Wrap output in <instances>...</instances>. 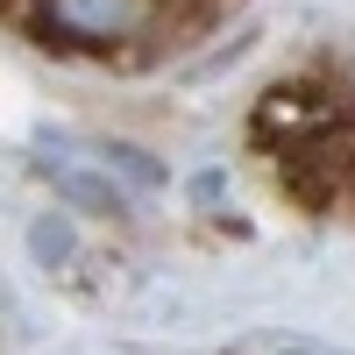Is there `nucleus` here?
<instances>
[{"label":"nucleus","instance_id":"1","mask_svg":"<svg viewBox=\"0 0 355 355\" xmlns=\"http://www.w3.org/2000/svg\"><path fill=\"white\" fill-rule=\"evenodd\" d=\"M249 135H256L270 157L306 150V142H327V135H355V93H348V85H334V78H320V71L277 78L270 93L256 100Z\"/></svg>","mask_w":355,"mask_h":355},{"label":"nucleus","instance_id":"7","mask_svg":"<svg viewBox=\"0 0 355 355\" xmlns=\"http://www.w3.org/2000/svg\"><path fill=\"white\" fill-rule=\"evenodd\" d=\"M220 192H227V171H199L192 178V199L199 206H220Z\"/></svg>","mask_w":355,"mask_h":355},{"label":"nucleus","instance_id":"9","mask_svg":"<svg viewBox=\"0 0 355 355\" xmlns=\"http://www.w3.org/2000/svg\"><path fill=\"white\" fill-rule=\"evenodd\" d=\"M284 355H320V348H306V341H291V348H284Z\"/></svg>","mask_w":355,"mask_h":355},{"label":"nucleus","instance_id":"6","mask_svg":"<svg viewBox=\"0 0 355 355\" xmlns=\"http://www.w3.org/2000/svg\"><path fill=\"white\" fill-rule=\"evenodd\" d=\"M93 157H100V171H107L121 192H164V178H171L150 150H135V142H100Z\"/></svg>","mask_w":355,"mask_h":355},{"label":"nucleus","instance_id":"2","mask_svg":"<svg viewBox=\"0 0 355 355\" xmlns=\"http://www.w3.org/2000/svg\"><path fill=\"white\" fill-rule=\"evenodd\" d=\"M157 15L164 0H36L28 28L43 36V50H64V57H121L150 43Z\"/></svg>","mask_w":355,"mask_h":355},{"label":"nucleus","instance_id":"8","mask_svg":"<svg viewBox=\"0 0 355 355\" xmlns=\"http://www.w3.org/2000/svg\"><path fill=\"white\" fill-rule=\"evenodd\" d=\"M0 15H15V21H28V15H36V0H0Z\"/></svg>","mask_w":355,"mask_h":355},{"label":"nucleus","instance_id":"3","mask_svg":"<svg viewBox=\"0 0 355 355\" xmlns=\"http://www.w3.org/2000/svg\"><path fill=\"white\" fill-rule=\"evenodd\" d=\"M277 185L313 206V214H334V206L355 199V135H327V142H306V150H284L277 157Z\"/></svg>","mask_w":355,"mask_h":355},{"label":"nucleus","instance_id":"4","mask_svg":"<svg viewBox=\"0 0 355 355\" xmlns=\"http://www.w3.org/2000/svg\"><path fill=\"white\" fill-rule=\"evenodd\" d=\"M36 178L57 192V206H64V214L78 220H128L135 206H128V192L114 185L107 171H93V164H71V157H36Z\"/></svg>","mask_w":355,"mask_h":355},{"label":"nucleus","instance_id":"5","mask_svg":"<svg viewBox=\"0 0 355 355\" xmlns=\"http://www.w3.org/2000/svg\"><path fill=\"white\" fill-rule=\"evenodd\" d=\"M28 263H36L43 277H64L78 263V220L64 214V206H50V214L28 220Z\"/></svg>","mask_w":355,"mask_h":355}]
</instances>
